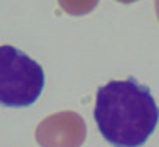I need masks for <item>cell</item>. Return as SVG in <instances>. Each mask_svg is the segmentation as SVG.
Segmentation results:
<instances>
[{
  "label": "cell",
  "mask_w": 159,
  "mask_h": 147,
  "mask_svg": "<svg viewBox=\"0 0 159 147\" xmlns=\"http://www.w3.org/2000/svg\"><path fill=\"white\" fill-rule=\"evenodd\" d=\"M95 120L113 147H140L154 131L159 109L148 87L129 78L98 89Z\"/></svg>",
  "instance_id": "1"
},
{
  "label": "cell",
  "mask_w": 159,
  "mask_h": 147,
  "mask_svg": "<svg viewBox=\"0 0 159 147\" xmlns=\"http://www.w3.org/2000/svg\"><path fill=\"white\" fill-rule=\"evenodd\" d=\"M44 87V71L38 62L14 46H0V105L25 108L33 105Z\"/></svg>",
  "instance_id": "2"
},
{
  "label": "cell",
  "mask_w": 159,
  "mask_h": 147,
  "mask_svg": "<svg viewBox=\"0 0 159 147\" xmlns=\"http://www.w3.org/2000/svg\"><path fill=\"white\" fill-rule=\"evenodd\" d=\"M35 138L41 147H80L87 138V125L77 112L61 111L39 122Z\"/></svg>",
  "instance_id": "3"
},
{
  "label": "cell",
  "mask_w": 159,
  "mask_h": 147,
  "mask_svg": "<svg viewBox=\"0 0 159 147\" xmlns=\"http://www.w3.org/2000/svg\"><path fill=\"white\" fill-rule=\"evenodd\" d=\"M99 0H58L60 8L71 16H84L93 11Z\"/></svg>",
  "instance_id": "4"
},
{
  "label": "cell",
  "mask_w": 159,
  "mask_h": 147,
  "mask_svg": "<svg viewBox=\"0 0 159 147\" xmlns=\"http://www.w3.org/2000/svg\"><path fill=\"white\" fill-rule=\"evenodd\" d=\"M154 8H156V14H157V19H159V0H154Z\"/></svg>",
  "instance_id": "5"
},
{
  "label": "cell",
  "mask_w": 159,
  "mask_h": 147,
  "mask_svg": "<svg viewBox=\"0 0 159 147\" xmlns=\"http://www.w3.org/2000/svg\"><path fill=\"white\" fill-rule=\"evenodd\" d=\"M117 2H120V3H134V2H137V0H117Z\"/></svg>",
  "instance_id": "6"
}]
</instances>
